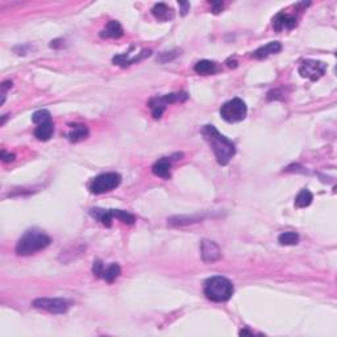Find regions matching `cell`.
<instances>
[{"mask_svg":"<svg viewBox=\"0 0 337 337\" xmlns=\"http://www.w3.org/2000/svg\"><path fill=\"white\" fill-rule=\"evenodd\" d=\"M278 241L281 245H296L299 243V235L295 232H285L279 235Z\"/></svg>","mask_w":337,"mask_h":337,"instance_id":"cell-22","label":"cell"},{"mask_svg":"<svg viewBox=\"0 0 337 337\" xmlns=\"http://www.w3.org/2000/svg\"><path fill=\"white\" fill-rule=\"evenodd\" d=\"M92 217L95 220H97L99 222H101L103 226L105 227H111L112 226V220L118 219L120 220L124 224H133L136 221V217L129 213L127 211H123V209H103V208H91L88 211Z\"/></svg>","mask_w":337,"mask_h":337,"instance_id":"cell-4","label":"cell"},{"mask_svg":"<svg viewBox=\"0 0 337 337\" xmlns=\"http://www.w3.org/2000/svg\"><path fill=\"white\" fill-rule=\"evenodd\" d=\"M248 108L245 101L235 97L232 100L226 101L220 108V116H221L227 123H239L243 122L247 118Z\"/></svg>","mask_w":337,"mask_h":337,"instance_id":"cell-6","label":"cell"},{"mask_svg":"<svg viewBox=\"0 0 337 337\" xmlns=\"http://www.w3.org/2000/svg\"><path fill=\"white\" fill-rule=\"evenodd\" d=\"M187 97L188 96L186 92H174V94H167L161 97H153L149 101V107L152 108V115L154 119H161L167 105L171 104V103H177V101H184Z\"/></svg>","mask_w":337,"mask_h":337,"instance_id":"cell-7","label":"cell"},{"mask_svg":"<svg viewBox=\"0 0 337 337\" xmlns=\"http://www.w3.org/2000/svg\"><path fill=\"white\" fill-rule=\"evenodd\" d=\"M150 54H152V52L150 50H146V49H144L143 52L139 53V56H135V57H129L128 53H124V54H119V56L114 57V63L115 65H119V66H129V65H133V63H139L140 61H143V59H145L146 57H149Z\"/></svg>","mask_w":337,"mask_h":337,"instance_id":"cell-12","label":"cell"},{"mask_svg":"<svg viewBox=\"0 0 337 337\" xmlns=\"http://www.w3.org/2000/svg\"><path fill=\"white\" fill-rule=\"evenodd\" d=\"M235 287L232 282L226 277L216 275L212 278L207 279L204 283V295L205 298L216 303H222L230 300L232 298Z\"/></svg>","mask_w":337,"mask_h":337,"instance_id":"cell-3","label":"cell"},{"mask_svg":"<svg viewBox=\"0 0 337 337\" xmlns=\"http://www.w3.org/2000/svg\"><path fill=\"white\" fill-rule=\"evenodd\" d=\"M298 71L302 78L317 80L327 71V63L321 62V61H315V59H306L300 63Z\"/></svg>","mask_w":337,"mask_h":337,"instance_id":"cell-8","label":"cell"},{"mask_svg":"<svg viewBox=\"0 0 337 337\" xmlns=\"http://www.w3.org/2000/svg\"><path fill=\"white\" fill-rule=\"evenodd\" d=\"M296 24H298V20H296L295 16L285 14V12H281L273 19V27L277 32H282L283 29L295 28Z\"/></svg>","mask_w":337,"mask_h":337,"instance_id":"cell-11","label":"cell"},{"mask_svg":"<svg viewBox=\"0 0 337 337\" xmlns=\"http://www.w3.org/2000/svg\"><path fill=\"white\" fill-rule=\"evenodd\" d=\"M53 133H54V126H53L52 122L40 124V126L35 129V137L37 140H40V141H48V140H50L52 139Z\"/></svg>","mask_w":337,"mask_h":337,"instance_id":"cell-17","label":"cell"},{"mask_svg":"<svg viewBox=\"0 0 337 337\" xmlns=\"http://www.w3.org/2000/svg\"><path fill=\"white\" fill-rule=\"evenodd\" d=\"M88 133L90 132H88V128L86 126H73V129L67 135V139L71 143H79V141L88 137Z\"/></svg>","mask_w":337,"mask_h":337,"instance_id":"cell-20","label":"cell"},{"mask_svg":"<svg viewBox=\"0 0 337 337\" xmlns=\"http://www.w3.org/2000/svg\"><path fill=\"white\" fill-rule=\"evenodd\" d=\"M120 274H122V268L118 264H111L108 268H103L99 278L104 279L108 283H112V282H115L116 278L120 277Z\"/></svg>","mask_w":337,"mask_h":337,"instance_id":"cell-18","label":"cell"},{"mask_svg":"<svg viewBox=\"0 0 337 337\" xmlns=\"http://www.w3.org/2000/svg\"><path fill=\"white\" fill-rule=\"evenodd\" d=\"M179 54H181V52H179L178 49L177 50H173V52H165V53H162L158 58H157V61H160V62H162V63H166V62H169V61H173L174 58H177Z\"/></svg>","mask_w":337,"mask_h":337,"instance_id":"cell-24","label":"cell"},{"mask_svg":"<svg viewBox=\"0 0 337 337\" xmlns=\"http://www.w3.org/2000/svg\"><path fill=\"white\" fill-rule=\"evenodd\" d=\"M52 243V239L40 230H29L20 237L16 244V254L18 256H32L37 252L44 251Z\"/></svg>","mask_w":337,"mask_h":337,"instance_id":"cell-2","label":"cell"},{"mask_svg":"<svg viewBox=\"0 0 337 337\" xmlns=\"http://www.w3.org/2000/svg\"><path fill=\"white\" fill-rule=\"evenodd\" d=\"M212 12L213 14H219L220 11L222 10V3L221 2H217V3H212Z\"/></svg>","mask_w":337,"mask_h":337,"instance_id":"cell-26","label":"cell"},{"mask_svg":"<svg viewBox=\"0 0 337 337\" xmlns=\"http://www.w3.org/2000/svg\"><path fill=\"white\" fill-rule=\"evenodd\" d=\"M7 116L8 115H4L3 119H2V126H4V123H6V120H7Z\"/></svg>","mask_w":337,"mask_h":337,"instance_id":"cell-29","label":"cell"},{"mask_svg":"<svg viewBox=\"0 0 337 337\" xmlns=\"http://www.w3.org/2000/svg\"><path fill=\"white\" fill-rule=\"evenodd\" d=\"M200 253L202 258L205 264H213L216 261L221 258V251H220L219 245L215 241L211 240H203L200 245Z\"/></svg>","mask_w":337,"mask_h":337,"instance_id":"cell-10","label":"cell"},{"mask_svg":"<svg viewBox=\"0 0 337 337\" xmlns=\"http://www.w3.org/2000/svg\"><path fill=\"white\" fill-rule=\"evenodd\" d=\"M120 183H122V175L119 173H114V171L103 173L91 181L88 190H90L91 194L101 195L118 188Z\"/></svg>","mask_w":337,"mask_h":337,"instance_id":"cell-5","label":"cell"},{"mask_svg":"<svg viewBox=\"0 0 337 337\" xmlns=\"http://www.w3.org/2000/svg\"><path fill=\"white\" fill-rule=\"evenodd\" d=\"M200 132H202L203 139L207 141V144L215 154L217 164L221 165V166L230 164L232 157L236 154L235 144L230 139H227L226 136H222L213 126H204Z\"/></svg>","mask_w":337,"mask_h":337,"instance_id":"cell-1","label":"cell"},{"mask_svg":"<svg viewBox=\"0 0 337 337\" xmlns=\"http://www.w3.org/2000/svg\"><path fill=\"white\" fill-rule=\"evenodd\" d=\"M245 334H249V336H253V332L249 329H241L240 330V336H245Z\"/></svg>","mask_w":337,"mask_h":337,"instance_id":"cell-28","label":"cell"},{"mask_svg":"<svg viewBox=\"0 0 337 337\" xmlns=\"http://www.w3.org/2000/svg\"><path fill=\"white\" fill-rule=\"evenodd\" d=\"M15 160V154L7 153L6 150H2V161L3 162H12Z\"/></svg>","mask_w":337,"mask_h":337,"instance_id":"cell-25","label":"cell"},{"mask_svg":"<svg viewBox=\"0 0 337 337\" xmlns=\"http://www.w3.org/2000/svg\"><path fill=\"white\" fill-rule=\"evenodd\" d=\"M50 112L48 109H39V111H36L33 115H32V122L40 126V124H44V123L50 122Z\"/></svg>","mask_w":337,"mask_h":337,"instance_id":"cell-23","label":"cell"},{"mask_svg":"<svg viewBox=\"0 0 337 337\" xmlns=\"http://www.w3.org/2000/svg\"><path fill=\"white\" fill-rule=\"evenodd\" d=\"M152 171L156 177L164 178V179H170L171 178V160L164 157L156 162L152 166Z\"/></svg>","mask_w":337,"mask_h":337,"instance_id":"cell-14","label":"cell"},{"mask_svg":"<svg viewBox=\"0 0 337 337\" xmlns=\"http://www.w3.org/2000/svg\"><path fill=\"white\" fill-rule=\"evenodd\" d=\"M312 200H313V195L311 194V191H308L307 188H304V190H302V191L296 195L295 205L296 207H299V208H306V207H308V205L312 203Z\"/></svg>","mask_w":337,"mask_h":337,"instance_id":"cell-21","label":"cell"},{"mask_svg":"<svg viewBox=\"0 0 337 337\" xmlns=\"http://www.w3.org/2000/svg\"><path fill=\"white\" fill-rule=\"evenodd\" d=\"M195 73L199 74V75H209V74L216 73V63L213 61H208V59H203V61H199L196 65L194 66Z\"/></svg>","mask_w":337,"mask_h":337,"instance_id":"cell-19","label":"cell"},{"mask_svg":"<svg viewBox=\"0 0 337 337\" xmlns=\"http://www.w3.org/2000/svg\"><path fill=\"white\" fill-rule=\"evenodd\" d=\"M179 6L182 7V15L187 14V11L190 10V4H188V3H179Z\"/></svg>","mask_w":337,"mask_h":337,"instance_id":"cell-27","label":"cell"},{"mask_svg":"<svg viewBox=\"0 0 337 337\" xmlns=\"http://www.w3.org/2000/svg\"><path fill=\"white\" fill-rule=\"evenodd\" d=\"M123 35H124L123 27L120 25V23L116 20L109 21V23L105 25V28L100 32L101 39H120Z\"/></svg>","mask_w":337,"mask_h":337,"instance_id":"cell-15","label":"cell"},{"mask_svg":"<svg viewBox=\"0 0 337 337\" xmlns=\"http://www.w3.org/2000/svg\"><path fill=\"white\" fill-rule=\"evenodd\" d=\"M281 50H282L281 42L273 41V42L266 44V45L261 46V48H258L257 50H254V52L252 53V57L256 59H264V58H268L269 56L277 54V53H279Z\"/></svg>","mask_w":337,"mask_h":337,"instance_id":"cell-13","label":"cell"},{"mask_svg":"<svg viewBox=\"0 0 337 337\" xmlns=\"http://www.w3.org/2000/svg\"><path fill=\"white\" fill-rule=\"evenodd\" d=\"M154 18L160 21H170L174 19V11L165 3L156 4L152 10Z\"/></svg>","mask_w":337,"mask_h":337,"instance_id":"cell-16","label":"cell"},{"mask_svg":"<svg viewBox=\"0 0 337 337\" xmlns=\"http://www.w3.org/2000/svg\"><path fill=\"white\" fill-rule=\"evenodd\" d=\"M33 307L50 313H65L70 308V303L61 298H37L33 300Z\"/></svg>","mask_w":337,"mask_h":337,"instance_id":"cell-9","label":"cell"}]
</instances>
